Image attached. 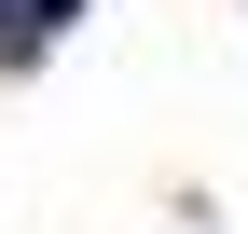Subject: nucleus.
Masks as SVG:
<instances>
[{"mask_svg": "<svg viewBox=\"0 0 248 234\" xmlns=\"http://www.w3.org/2000/svg\"><path fill=\"white\" fill-rule=\"evenodd\" d=\"M28 14H42V28H55V14H83V0H28Z\"/></svg>", "mask_w": 248, "mask_h": 234, "instance_id": "f257e3e1", "label": "nucleus"}]
</instances>
